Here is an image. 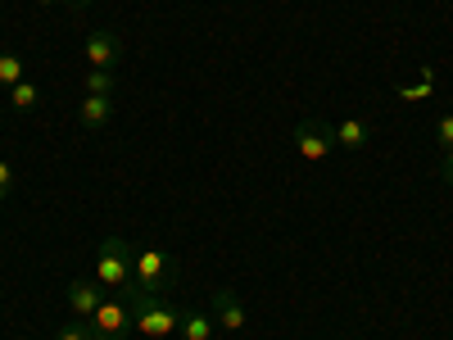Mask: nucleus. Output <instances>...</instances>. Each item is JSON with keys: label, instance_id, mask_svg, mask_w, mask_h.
<instances>
[{"label": "nucleus", "instance_id": "f257e3e1", "mask_svg": "<svg viewBox=\"0 0 453 340\" xmlns=\"http://www.w3.org/2000/svg\"><path fill=\"white\" fill-rule=\"evenodd\" d=\"M181 282V263L177 254L150 245L132 254V290L127 295H173V286Z\"/></svg>", "mask_w": 453, "mask_h": 340}, {"label": "nucleus", "instance_id": "f03ea898", "mask_svg": "<svg viewBox=\"0 0 453 340\" xmlns=\"http://www.w3.org/2000/svg\"><path fill=\"white\" fill-rule=\"evenodd\" d=\"M132 305V331L141 340H168L181 327V313L173 309L168 295H123Z\"/></svg>", "mask_w": 453, "mask_h": 340}, {"label": "nucleus", "instance_id": "7ed1b4c3", "mask_svg": "<svg viewBox=\"0 0 453 340\" xmlns=\"http://www.w3.org/2000/svg\"><path fill=\"white\" fill-rule=\"evenodd\" d=\"M132 241H123V236H104L100 241V250H96V282L104 286V290H119V295H127L132 290Z\"/></svg>", "mask_w": 453, "mask_h": 340}, {"label": "nucleus", "instance_id": "20e7f679", "mask_svg": "<svg viewBox=\"0 0 453 340\" xmlns=\"http://www.w3.org/2000/svg\"><path fill=\"white\" fill-rule=\"evenodd\" d=\"M295 150H299V159L304 164H326L331 155H335V128H326V123H318V119H299V128H295Z\"/></svg>", "mask_w": 453, "mask_h": 340}, {"label": "nucleus", "instance_id": "39448f33", "mask_svg": "<svg viewBox=\"0 0 453 340\" xmlns=\"http://www.w3.org/2000/svg\"><path fill=\"white\" fill-rule=\"evenodd\" d=\"M87 322H91V336L96 340H123L132 331V305H127L123 295H104V305Z\"/></svg>", "mask_w": 453, "mask_h": 340}, {"label": "nucleus", "instance_id": "423d86ee", "mask_svg": "<svg viewBox=\"0 0 453 340\" xmlns=\"http://www.w3.org/2000/svg\"><path fill=\"white\" fill-rule=\"evenodd\" d=\"M87 64L91 68H109V73H119V59H123V36L119 32H109V27H96L87 32Z\"/></svg>", "mask_w": 453, "mask_h": 340}, {"label": "nucleus", "instance_id": "0eeeda50", "mask_svg": "<svg viewBox=\"0 0 453 340\" xmlns=\"http://www.w3.org/2000/svg\"><path fill=\"white\" fill-rule=\"evenodd\" d=\"M100 305H104V286H100L96 277L68 282V309H73V318H91Z\"/></svg>", "mask_w": 453, "mask_h": 340}, {"label": "nucleus", "instance_id": "6e6552de", "mask_svg": "<svg viewBox=\"0 0 453 340\" xmlns=\"http://www.w3.org/2000/svg\"><path fill=\"white\" fill-rule=\"evenodd\" d=\"M213 322L222 331H245V305H241V295L232 286L213 290Z\"/></svg>", "mask_w": 453, "mask_h": 340}, {"label": "nucleus", "instance_id": "1a4fd4ad", "mask_svg": "<svg viewBox=\"0 0 453 340\" xmlns=\"http://www.w3.org/2000/svg\"><path fill=\"white\" fill-rule=\"evenodd\" d=\"M109 119H113V96H87V100L78 104V123L91 128V132H104Z\"/></svg>", "mask_w": 453, "mask_h": 340}, {"label": "nucleus", "instance_id": "9d476101", "mask_svg": "<svg viewBox=\"0 0 453 340\" xmlns=\"http://www.w3.org/2000/svg\"><path fill=\"white\" fill-rule=\"evenodd\" d=\"M372 141V123L363 119V113H354V119H345V123H335V145L340 150H363Z\"/></svg>", "mask_w": 453, "mask_h": 340}, {"label": "nucleus", "instance_id": "9b49d317", "mask_svg": "<svg viewBox=\"0 0 453 340\" xmlns=\"http://www.w3.org/2000/svg\"><path fill=\"white\" fill-rule=\"evenodd\" d=\"M213 313H181V327H177V336L181 340H213Z\"/></svg>", "mask_w": 453, "mask_h": 340}, {"label": "nucleus", "instance_id": "f8f14e48", "mask_svg": "<svg viewBox=\"0 0 453 340\" xmlns=\"http://www.w3.org/2000/svg\"><path fill=\"white\" fill-rule=\"evenodd\" d=\"M87 96H119V73L87 68Z\"/></svg>", "mask_w": 453, "mask_h": 340}, {"label": "nucleus", "instance_id": "ddd939ff", "mask_svg": "<svg viewBox=\"0 0 453 340\" xmlns=\"http://www.w3.org/2000/svg\"><path fill=\"white\" fill-rule=\"evenodd\" d=\"M36 100H42V82H32V78H23L19 87H10V104H14L19 113L36 109Z\"/></svg>", "mask_w": 453, "mask_h": 340}, {"label": "nucleus", "instance_id": "4468645a", "mask_svg": "<svg viewBox=\"0 0 453 340\" xmlns=\"http://www.w3.org/2000/svg\"><path fill=\"white\" fill-rule=\"evenodd\" d=\"M23 82V59L19 55H10V50H0V87H19Z\"/></svg>", "mask_w": 453, "mask_h": 340}, {"label": "nucleus", "instance_id": "2eb2a0df", "mask_svg": "<svg viewBox=\"0 0 453 340\" xmlns=\"http://www.w3.org/2000/svg\"><path fill=\"white\" fill-rule=\"evenodd\" d=\"M55 340H96V336H91V322L87 318H73V322H64L55 331Z\"/></svg>", "mask_w": 453, "mask_h": 340}, {"label": "nucleus", "instance_id": "dca6fc26", "mask_svg": "<svg viewBox=\"0 0 453 340\" xmlns=\"http://www.w3.org/2000/svg\"><path fill=\"white\" fill-rule=\"evenodd\" d=\"M435 141H440V150H453V113H444L435 123Z\"/></svg>", "mask_w": 453, "mask_h": 340}, {"label": "nucleus", "instance_id": "f3484780", "mask_svg": "<svg viewBox=\"0 0 453 340\" xmlns=\"http://www.w3.org/2000/svg\"><path fill=\"white\" fill-rule=\"evenodd\" d=\"M10 191H14V168H10L5 159H0V205L10 200Z\"/></svg>", "mask_w": 453, "mask_h": 340}, {"label": "nucleus", "instance_id": "a211bd4d", "mask_svg": "<svg viewBox=\"0 0 453 340\" xmlns=\"http://www.w3.org/2000/svg\"><path fill=\"white\" fill-rule=\"evenodd\" d=\"M440 173H444V182L453 186V150H444V168H440Z\"/></svg>", "mask_w": 453, "mask_h": 340}, {"label": "nucleus", "instance_id": "6ab92c4d", "mask_svg": "<svg viewBox=\"0 0 453 340\" xmlns=\"http://www.w3.org/2000/svg\"><path fill=\"white\" fill-rule=\"evenodd\" d=\"M64 5H68V10H73V14H82V10H87V5H91V0H64Z\"/></svg>", "mask_w": 453, "mask_h": 340}, {"label": "nucleus", "instance_id": "aec40b11", "mask_svg": "<svg viewBox=\"0 0 453 340\" xmlns=\"http://www.w3.org/2000/svg\"><path fill=\"white\" fill-rule=\"evenodd\" d=\"M36 5H46V10H50V5H59V0H36Z\"/></svg>", "mask_w": 453, "mask_h": 340}]
</instances>
